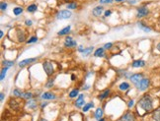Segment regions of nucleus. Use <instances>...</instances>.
I'll return each mask as SVG.
<instances>
[{
    "mask_svg": "<svg viewBox=\"0 0 160 121\" xmlns=\"http://www.w3.org/2000/svg\"><path fill=\"white\" fill-rule=\"evenodd\" d=\"M138 105L146 112L153 110V99L150 95H143L138 101Z\"/></svg>",
    "mask_w": 160,
    "mask_h": 121,
    "instance_id": "nucleus-1",
    "label": "nucleus"
},
{
    "mask_svg": "<svg viewBox=\"0 0 160 121\" xmlns=\"http://www.w3.org/2000/svg\"><path fill=\"white\" fill-rule=\"evenodd\" d=\"M149 14H150V10L146 5H140L136 8V18H138V19L147 17Z\"/></svg>",
    "mask_w": 160,
    "mask_h": 121,
    "instance_id": "nucleus-2",
    "label": "nucleus"
},
{
    "mask_svg": "<svg viewBox=\"0 0 160 121\" xmlns=\"http://www.w3.org/2000/svg\"><path fill=\"white\" fill-rule=\"evenodd\" d=\"M71 16H72V12L68 9L59 10V11L55 14V18L58 20H67V19H70Z\"/></svg>",
    "mask_w": 160,
    "mask_h": 121,
    "instance_id": "nucleus-3",
    "label": "nucleus"
},
{
    "mask_svg": "<svg viewBox=\"0 0 160 121\" xmlns=\"http://www.w3.org/2000/svg\"><path fill=\"white\" fill-rule=\"evenodd\" d=\"M42 68H44L45 73L47 74L48 77H51L55 74V67H53L52 62H49V61L42 62Z\"/></svg>",
    "mask_w": 160,
    "mask_h": 121,
    "instance_id": "nucleus-4",
    "label": "nucleus"
},
{
    "mask_svg": "<svg viewBox=\"0 0 160 121\" xmlns=\"http://www.w3.org/2000/svg\"><path fill=\"white\" fill-rule=\"evenodd\" d=\"M149 87H150V79L144 77L143 79L140 82V84H138V86H137V89L140 92H145L146 90H148Z\"/></svg>",
    "mask_w": 160,
    "mask_h": 121,
    "instance_id": "nucleus-5",
    "label": "nucleus"
},
{
    "mask_svg": "<svg viewBox=\"0 0 160 121\" xmlns=\"http://www.w3.org/2000/svg\"><path fill=\"white\" fill-rule=\"evenodd\" d=\"M143 74L142 73H136V74H131V76L130 78V80L131 81V83H133L134 86L137 88L138 84H140V82L143 79Z\"/></svg>",
    "mask_w": 160,
    "mask_h": 121,
    "instance_id": "nucleus-6",
    "label": "nucleus"
},
{
    "mask_svg": "<svg viewBox=\"0 0 160 121\" xmlns=\"http://www.w3.org/2000/svg\"><path fill=\"white\" fill-rule=\"evenodd\" d=\"M63 45H64L65 47L70 48V47H74V46H77V42L71 37H66L64 42H63Z\"/></svg>",
    "mask_w": 160,
    "mask_h": 121,
    "instance_id": "nucleus-7",
    "label": "nucleus"
},
{
    "mask_svg": "<svg viewBox=\"0 0 160 121\" xmlns=\"http://www.w3.org/2000/svg\"><path fill=\"white\" fill-rule=\"evenodd\" d=\"M137 27L140 28L141 31H143L144 33H151V32H152V28L147 26V25L142 22V21H138V22H137Z\"/></svg>",
    "mask_w": 160,
    "mask_h": 121,
    "instance_id": "nucleus-8",
    "label": "nucleus"
},
{
    "mask_svg": "<svg viewBox=\"0 0 160 121\" xmlns=\"http://www.w3.org/2000/svg\"><path fill=\"white\" fill-rule=\"evenodd\" d=\"M104 12H105L104 7L101 6V5L94 7L93 10H92V14H93V16H94V17H100Z\"/></svg>",
    "mask_w": 160,
    "mask_h": 121,
    "instance_id": "nucleus-9",
    "label": "nucleus"
},
{
    "mask_svg": "<svg viewBox=\"0 0 160 121\" xmlns=\"http://www.w3.org/2000/svg\"><path fill=\"white\" fill-rule=\"evenodd\" d=\"M121 121H136V116H134V114L133 112L127 111L122 116Z\"/></svg>",
    "mask_w": 160,
    "mask_h": 121,
    "instance_id": "nucleus-10",
    "label": "nucleus"
},
{
    "mask_svg": "<svg viewBox=\"0 0 160 121\" xmlns=\"http://www.w3.org/2000/svg\"><path fill=\"white\" fill-rule=\"evenodd\" d=\"M36 60H37V58H26L24 60H21V61L18 63V66H19L20 68H23V67H25V66L30 65V64L34 63Z\"/></svg>",
    "mask_w": 160,
    "mask_h": 121,
    "instance_id": "nucleus-11",
    "label": "nucleus"
},
{
    "mask_svg": "<svg viewBox=\"0 0 160 121\" xmlns=\"http://www.w3.org/2000/svg\"><path fill=\"white\" fill-rule=\"evenodd\" d=\"M16 35H17V40L19 42H24V41H26V33H25L24 30H18L16 32Z\"/></svg>",
    "mask_w": 160,
    "mask_h": 121,
    "instance_id": "nucleus-12",
    "label": "nucleus"
},
{
    "mask_svg": "<svg viewBox=\"0 0 160 121\" xmlns=\"http://www.w3.org/2000/svg\"><path fill=\"white\" fill-rule=\"evenodd\" d=\"M145 65H146V62L142 59L133 60V63H131V66H133V68H142V67H144Z\"/></svg>",
    "mask_w": 160,
    "mask_h": 121,
    "instance_id": "nucleus-13",
    "label": "nucleus"
},
{
    "mask_svg": "<svg viewBox=\"0 0 160 121\" xmlns=\"http://www.w3.org/2000/svg\"><path fill=\"white\" fill-rule=\"evenodd\" d=\"M84 95H79L75 101V106L76 107H81V106L85 105L84 104Z\"/></svg>",
    "mask_w": 160,
    "mask_h": 121,
    "instance_id": "nucleus-14",
    "label": "nucleus"
},
{
    "mask_svg": "<svg viewBox=\"0 0 160 121\" xmlns=\"http://www.w3.org/2000/svg\"><path fill=\"white\" fill-rule=\"evenodd\" d=\"M55 98H56L55 95L53 94V92H45L42 95V99H55Z\"/></svg>",
    "mask_w": 160,
    "mask_h": 121,
    "instance_id": "nucleus-15",
    "label": "nucleus"
},
{
    "mask_svg": "<svg viewBox=\"0 0 160 121\" xmlns=\"http://www.w3.org/2000/svg\"><path fill=\"white\" fill-rule=\"evenodd\" d=\"M105 50L106 49L104 47H99L95 50L94 52V56L95 57H103L105 55Z\"/></svg>",
    "mask_w": 160,
    "mask_h": 121,
    "instance_id": "nucleus-16",
    "label": "nucleus"
},
{
    "mask_svg": "<svg viewBox=\"0 0 160 121\" xmlns=\"http://www.w3.org/2000/svg\"><path fill=\"white\" fill-rule=\"evenodd\" d=\"M70 31H71V26L69 25V26H66V27L63 28V29L60 30L58 33V35H68L70 33Z\"/></svg>",
    "mask_w": 160,
    "mask_h": 121,
    "instance_id": "nucleus-17",
    "label": "nucleus"
},
{
    "mask_svg": "<svg viewBox=\"0 0 160 121\" xmlns=\"http://www.w3.org/2000/svg\"><path fill=\"white\" fill-rule=\"evenodd\" d=\"M130 88V85L127 83V82H123V83H121L119 85V90L122 92H126L129 90Z\"/></svg>",
    "mask_w": 160,
    "mask_h": 121,
    "instance_id": "nucleus-18",
    "label": "nucleus"
},
{
    "mask_svg": "<svg viewBox=\"0 0 160 121\" xmlns=\"http://www.w3.org/2000/svg\"><path fill=\"white\" fill-rule=\"evenodd\" d=\"M110 94H111V90H110V89H107V90H105L103 92H101L100 95L98 97V98L100 99V101H103V99L108 98L110 95Z\"/></svg>",
    "mask_w": 160,
    "mask_h": 121,
    "instance_id": "nucleus-19",
    "label": "nucleus"
},
{
    "mask_svg": "<svg viewBox=\"0 0 160 121\" xmlns=\"http://www.w3.org/2000/svg\"><path fill=\"white\" fill-rule=\"evenodd\" d=\"M38 10V5L36 3H32V4L27 6V12L29 13H35Z\"/></svg>",
    "mask_w": 160,
    "mask_h": 121,
    "instance_id": "nucleus-20",
    "label": "nucleus"
},
{
    "mask_svg": "<svg viewBox=\"0 0 160 121\" xmlns=\"http://www.w3.org/2000/svg\"><path fill=\"white\" fill-rule=\"evenodd\" d=\"M66 8L68 10H75L78 8V3L75 2V1H71V2H68L66 4Z\"/></svg>",
    "mask_w": 160,
    "mask_h": 121,
    "instance_id": "nucleus-21",
    "label": "nucleus"
},
{
    "mask_svg": "<svg viewBox=\"0 0 160 121\" xmlns=\"http://www.w3.org/2000/svg\"><path fill=\"white\" fill-rule=\"evenodd\" d=\"M23 12H24V8L21 6H17V7H15V8H13V14L15 16H19Z\"/></svg>",
    "mask_w": 160,
    "mask_h": 121,
    "instance_id": "nucleus-22",
    "label": "nucleus"
},
{
    "mask_svg": "<svg viewBox=\"0 0 160 121\" xmlns=\"http://www.w3.org/2000/svg\"><path fill=\"white\" fill-rule=\"evenodd\" d=\"M14 62L13 60H3L2 61V65H3V67H7V68H10V67H12V66H14Z\"/></svg>",
    "mask_w": 160,
    "mask_h": 121,
    "instance_id": "nucleus-23",
    "label": "nucleus"
},
{
    "mask_svg": "<svg viewBox=\"0 0 160 121\" xmlns=\"http://www.w3.org/2000/svg\"><path fill=\"white\" fill-rule=\"evenodd\" d=\"M152 118L155 121H160V109H155L152 112Z\"/></svg>",
    "mask_w": 160,
    "mask_h": 121,
    "instance_id": "nucleus-24",
    "label": "nucleus"
},
{
    "mask_svg": "<svg viewBox=\"0 0 160 121\" xmlns=\"http://www.w3.org/2000/svg\"><path fill=\"white\" fill-rule=\"evenodd\" d=\"M103 114H104V112H103V109L102 108H97L96 109V111H95V117H96V119L99 120V119H101L102 117H103Z\"/></svg>",
    "mask_w": 160,
    "mask_h": 121,
    "instance_id": "nucleus-25",
    "label": "nucleus"
},
{
    "mask_svg": "<svg viewBox=\"0 0 160 121\" xmlns=\"http://www.w3.org/2000/svg\"><path fill=\"white\" fill-rule=\"evenodd\" d=\"M68 95L70 98H74L78 97V95H79V90H78V89H73V90L69 92Z\"/></svg>",
    "mask_w": 160,
    "mask_h": 121,
    "instance_id": "nucleus-26",
    "label": "nucleus"
},
{
    "mask_svg": "<svg viewBox=\"0 0 160 121\" xmlns=\"http://www.w3.org/2000/svg\"><path fill=\"white\" fill-rule=\"evenodd\" d=\"M94 50V46H89V47L85 48V50L83 51V56H89L92 53V51Z\"/></svg>",
    "mask_w": 160,
    "mask_h": 121,
    "instance_id": "nucleus-27",
    "label": "nucleus"
},
{
    "mask_svg": "<svg viewBox=\"0 0 160 121\" xmlns=\"http://www.w3.org/2000/svg\"><path fill=\"white\" fill-rule=\"evenodd\" d=\"M27 106L29 108H36L37 107V102H36L35 99H29V101H28Z\"/></svg>",
    "mask_w": 160,
    "mask_h": 121,
    "instance_id": "nucleus-28",
    "label": "nucleus"
},
{
    "mask_svg": "<svg viewBox=\"0 0 160 121\" xmlns=\"http://www.w3.org/2000/svg\"><path fill=\"white\" fill-rule=\"evenodd\" d=\"M9 68H7V67H3L2 70H1V74H0V80L3 81L5 79L6 77V74H7V71H8Z\"/></svg>",
    "mask_w": 160,
    "mask_h": 121,
    "instance_id": "nucleus-29",
    "label": "nucleus"
},
{
    "mask_svg": "<svg viewBox=\"0 0 160 121\" xmlns=\"http://www.w3.org/2000/svg\"><path fill=\"white\" fill-rule=\"evenodd\" d=\"M33 98V94L30 92H23V95H22V98L24 99H27V101H29V99H32Z\"/></svg>",
    "mask_w": 160,
    "mask_h": 121,
    "instance_id": "nucleus-30",
    "label": "nucleus"
},
{
    "mask_svg": "<svg viewBox=\"0 0 160 121\" xmlns=\"http://www.w3.org/2000/svg\"><path fill=\"white\" fill-rule=\"evenodd\" d=\"M94 107V104L93 102H88V104H86L84 106H83V111L84 112H87L90 108H93Z\"/></svg>",
    "mask_w": 160,
    "mask_h": 121,
    "instance_id": "nucleus-31",
    "label": "nucleus"
},
{
    "mask_svg": "<svg viewBox=\"0 0 160 121\" xmlns=\"http://www.w3.org/2000/svg\"><path fill=\"white\" fill-rule=\"evenodd\" d=\"M13 95H14V97H16V98H22L23 92L21 90H19V89H15V90L13 91Z\"/></svg>",
    "mask_w": 160,
    "mask_h": 121,
    "instance_id": "nucleus-32",
    "label": "nucleus"
},
{
    "mask_svg": "<svg viewBox=\"0 0 160 121\" xmlns=\"http://www.w3.org/2000/svg\"><path fill=\"white\" fill-rule=\"evenodd\" d=\"M37 41H38V38L37 37H31L26 42L28 44H35V42H37Z\"/></svg>",
    "mask_w": 160,
    "mask_h": 121,
    "instance_id": "nucleus-33",
    "label": "nucleus"
},
{
    "mask_svg": "<svg viewBox=\"0 0 160 121\" xmlns=\"http://www.w3.org/2000/svg\"><path fill=\"white\" fill-rule=\"evenodd\" d=\"M7 7H8V4H7V2L1 1V3H0V9H1V11H5V10L7 9Z\"/></svg>",
    "mask_w": 160,
    "mask_h": 121,
    "instance_id": "nucleus-34",
    "label": "nucleus"
},
{
    "mask_svg": "<svg viewBox=\"0 0 160 121\" xmlns=\"http://www.w3.org/2000/svg\"><path fill=\"white\" fill-rule=\"evenodd\" d=\"M53 83H55V80H53V79H49V80L48 81V83L45 84V88H48V89L52 88Z\"/></svg>",
    "mask_w": 160,
    "mask_h": 121,
    "instance_id": "nucleus-35",
    "label": "nucleus"
},
{
    "mask_svg": "<svg viewBox=\"0 0 160 121\" xmlns=\"http://www.w3.org/2000/svg\"><path fill=\"white\" fill-rule=\"evenodd\" d=\"M115 1V0H99V3L102 5L104 4H112V3Z\"/></svg>",
    "mask_w": 160,
    "mask_h": 121,
    "instance_id": "nucleus-36",
    "label": "nucleus"
},
{
    "mask_svg": "<svg viewBox=\"0 0 160 121\" xmlns=\"http://www.w3.org/2000/svg\"><path fill=\"white\" fill-rule=\"evenodd\" d=\"M16 101L15 99H10V102H9V104H10V106L11 107H13V108H17L18 107V104H16Z\"/></svg>",
    "mask_w": 160,
    "mask_h": 121,
    "instance_id": "nucleus-37",
    "label": "nucleus"
},
{
    "mask_svg": "<svg viewBox=\"0 0 160 121\" xmlns=\"http://www.w3.org/2000/svg\"><path fill=\"white\" fill-rule=\"evenodd\" d=\"M133 105H134V101H133V99H130L129 102H127V107H129V108H131Z\"/></svg>",
    "mask_w": 160,
    "mask_h": 121,
    "instance_id": "nucleus-38",
    "label": "nucleus"
},
{
    "mask_svg": "<svg viewBox=\"0 0 160 121\" xmlns=\"http://www.w3.org/2000/svg\"><path fill=\"white\" fill-rule=\"evenodd\" d=\"M112 46H113L112 42H108V44H105L103 47H104L105 49H110V48H112Z\"/></svg>",
    "mask_w": 160,
    "mask_h": 121,
    "instance_id": "nucleus-39",
    "label": "nucleus"
},
{
    "mask_svg": "<svg viewBox=\"0 0 160 121\" xmlns=\"http://www.w3.org/2000/svg\"><path fill=\"white\" fill-rule=\"evenodd\" d=\"M25 25L28 26V27H31L32 25H33V21H32V20H26V21H25Z\"/></svg>",
    "mask_w": 160,
    "mask_h": 121,
    "instance_id": "nucleus-40",
    "label": "nucleus"
},
{
    "mask_svg": "<svg viewBox=\"0 0 160 121\" xmlns=\"http://www.w3.org/2000/svg\"><path fill=\"white\" fill-rule=\"evenodd\" d=\"M85 48H86V47H84L83 45H79L77 49H78V51H79L80 53H83V51L85 50Z\"/></svg>",
    "mask_w": 160,
    "mask_h": 121,
    "instance_id": "nucleus-41",
    "label": "nucleus"
},
{
    "mask_svg": "<svg viewBox=\"0 0 160 121\" xmlns=\"http://www.w3.org/2000/svg\"><path fill=\"white\" fill-rule=\"evenodd\" d=\"M111 14H112L111 10H106V11L104 12V16L105 17H109V16H111Z\"/></svg>",
    "mask_w": 160,
    "mask_h": 121,
    "instance_id": "nucleus-42",
    "label": "nucleus"
},
{
    "mask_svg": "<svg viewBox=\"0 0 160 121\" xmlns=\"http://www.w3.org/2000/svg\"><path fill=\"white\" fill-rule=\"evenodd\" d=\"M129 3L130 5H134L137 3V0H129Z\"/></svg>",
    "mask_w": 160,
    "mask_h": 121,
    "instance_id": "nucleus-43",
    "label": "nucleus"
},
{
    "mask_svg": "<svg viewBox=\"0 0 160 121\" xmlns=\"http://www.w3.org/2000/svg\"><path fill=\"white\" fill-rule=\"evenodd\" d=\"M48 104H49V102H42V105H41V108L42 109L44 107H45V106H47Z\"/></svg>",
    "mask_w": 160,
    "mask_h": 121,
    "instance_id": "nucleus-44",
    "label": "nucleus"
},
{
    "mask_svg": "<svg viewBox=\"0 0 160 121\" xmlns=\"http://www.w3.org/2000/svg\"><path fill=\"white\" fill-rule=\"evenodd\" d=\"M0 99H1V101H4V92H1V94H0Z\"/></svg>",
    "mask_w": 160,
    "mask_h": 121,
    "instance_id": "nucleus-45",
    "label": "nucleus"
},
{
    "mask_svg": "<svg viewBox=\"0 0 160 121\" xmlns=\"http://www.w3.org/2000/svg\"><path fill=\"white\" fill-rule=\"evenodd\" d=\"M156 49H157V50L160 52V41L158 42V44H156Z\"/></svg>",
    "mask_w": 160,
    "mask_h": 121,
    "instance_id": "nucleus-46",
    "label": "nucleus"
},
{
    "mask_svg": "<svg viewBox=\"0 0 160 121\" xmlns=\"http://www.w3.org/2000/svg\"><path fill=\"white\" fill-rule=\"evenodd\" d=\"M89 88H90V87H89V85H86L85 87H83V90H88Z\"/></svg>",
    "mask_w": 160,
    "mask_h": 121,
    "instance_id": "nucleus-47",
    "label": "nucleus"
},
{
    "mask_svg": "<svg viewBox=\"0 0 160 121\" xmlns=\"http://www.w3.org/2000/svg\"><path fill=\"white\" fill-rule=\"evenodd\" d=\"M3 35H4L3 31H0V38H3Z\"/></svg>",
    "mask_w": 160,
    "mask_h": 121,
    "instance_id": "nucleus-48",
    "label": "nucleus"
},
{
    "mask_svg": "<svg viewBox=\"0 0 160 121\" xmlns=\"http://www.w3.org/2000/svg\"><path fill=\"white\" fill-rule=\"evenodd\" d=\"M115 1H116L117 3H121V2H124V0H115Z\"/></svg>",
    "mask_w": 160,
    "mask_h": 121,
    "instance_id": "nucleus-49",
    "label": "nucleus"
},
{
    "mask_svg": "<svg viewBox=\"0 0 160 121\" xmlns=\"http://www.w3.org/2000/svg\"><path fill=\"white\" fill-rule=\"evenodd\" d=\"M71 80H72V81L75 80V76H74V75H71Z\"/></svg>",
    "mask_w": 160,
    "mask_h": 121,
    "instance_id": "nucleus-50",
    "label": "nucleus"
},
{
    "mask_svg": "<svg viewBox=\"0 0 160 121\" xmlns=\"http://www.w3.org/2000/svg\"><path fill=\"white\" fill-rule=\"evenodd\" d=\"M98 121H105V119L104 118H101V119H99Z\"/></svg>",
    "mask_w": 160,
    "mask_h": 121,
    "instance_id": "nucleus-51",
    "label": "nucleus"
},
{
    "mask_svg": "<svg viewBox=\"0 0 160 121\" xmlns=\"http://www.w3.org/2000/svg\"><path fill=\"white\" fill-rule=\"evenodd\" d=\"M40 121H48V120H45V119H44V118H42V119H41Z\"/></svg>",
    "mask_w": 160,
    "mask_h": 121,
    "instance_id": "nucleus-52",
    "label": "nucleus"
},
{
    "mask_svg": "<svg viewBox=\"0 0 160 121\" xmlns=\"http://www.w3.org/2000/svg\"><path fill=\"white\" fill-rule=\"evenodd\" d=\"M159 78H160V73H159Z\"/></svg>",
    "mask_w": 160,
    "mask_h": 121,
    "instance_id": "nucleus-53",
    "label": "nucleus"
}]
</instances>
